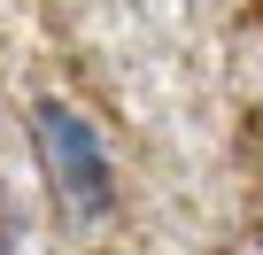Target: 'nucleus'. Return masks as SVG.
I'll return each mask as SVG.
<instances>
[{
    "label": "nucleus",
    "instance_id": "obj_1",
    "mask_svg": "<svg viewBox=\"0 0 263 255\" xmlns=\"http://www.w3.org/2000/svg\"><path fill=\"white\" fill-rule=\"evenodd\" d=\"M31 147L54 178V193L78 209V217H108L116 209V170H108V147L101 132L70 108V101H39L31 108Z\"/></svg>",
    "mask_w": 263,
    "mask_h": 255
}]
</instances>
